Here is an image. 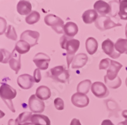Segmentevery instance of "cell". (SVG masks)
I'll return each mask as SVG.
<instances>
[{
    "instance_id": "836d02e7",
    "label": "cell",
    "mask_w": 127,
    "mask_h": 125,
    "mask_svg": "<svg viewBox=\"0 0 127 125\" xmlns=\"http://www.w3.org/2000/svg\"><path fill=\"white\" fill-rule=\"evenodd\" d=\"M33 77L34 79L35 82L36 83H39L40 82L41 79V74L40 70L39 69H35L34 71L33 74Z\"/></svg>"
},
{
    "instance_id": "484cf974",
    "label": "cell",
    "mask_w": 127,
    "mask_h": 125,
    "mask_svg": "<svg viewBox=\"0 0 127 125\" xmlns=\"http://www.w3.org/2000/svg\"><path fill=\"white\" fill-rule=\"evenodd\" d=\"M115 48L120 54L127 55V39L119 38L115 43Z\"/></svg>"
},
{
    "instance_id": "f1b7e54d",
    "label": "cell",
    "mask_w": 127,
    "mask_h": 125,
    "mask_svg": "<svg viewBox=\"0 0 127 125\" xmlns=\"http://www.w3.org/2000/svg\"><path fill=\"white\" fill-rule=\"evenodd\" d=\"M40 19V14L39 12L33 11L26 17V22L28 24L32 25L37 23Z\"/></svg>"
},
{
    "instance_id": "f546056e",
    "label": "cell",
    "mask_w": 127,
    "mask_h": 125,
    "mask_svg": "<svg viewBox=\"0 0 127 125\" xmlns=\"http://www.w3.org/2000/svg\"><path fill=\"white\" fill-rule=\"evenodd\" d=\"M1 57H0V62L3 63H7L9 62L10 59L12 56V53H10L8 51L5 49H1Z\"/></svg>"
},
{
    "instance_id": "f35d334b",
    "label": "cell",
    "mask_w": 127,
    "mask_h": 125,
    "mask_svg": "<svg viewBox=\"0 0 127 125\" xmlns=\"http://www.w3.org/2000/svg\"><path fill=\"white\" fill-rule=\"evenodd\" d=\"M118 125H127V119H126L124 121H122V122L118 123Z\"/></svg>"
},
{
    "instance_id": "5b68a950",
    "label": "cell",
    "mask_w": 127,
    "mask_h": 125,
    "mask_svg": "<svg viewBox=\"0 0 127 125\" xmlns=\"http://www.w3.org/2000/svg\"><path fill=\"white\" fill-rule=\"evenodd\" d=\"M95 26L97 29L103 31L118 26H121V24L113 21L109 16H100L95 21Z\"/></svg>"
},
{
    "instance_id": "e0dca14e",
    "label": "cell",
    "mask_w": 127,
    "mask_h": 125,
    "mask_svg": "<svg viewBox=\"0 0 127 125\" xmlns=\"http://www.w3.org/2000/svg\"><path fill=\"white\" fill-rule=\"evenodd\" d=\"M17 10L21 15H29L32 12V5L28 1H20L17 5Z\"/></svg>"
},
{
    "instance_id": "d590c367",
    "label": "cell",
    "mask_w": 127,
    "mask_h": 125,
    "mask_svg": "<svg viewBox=\"0 0 127 125\" xmlns=\"http://www.w3.org/2000/svg\"><path fill=\"white\" fill-rule=\"evenodd\" d=\"M101 125H114L109 119H105L102 122Z\"/></svg>"
},
{
    "instance_id": "d6a6232c",
    "label": "cell",
    "mask_w": 127,
    "mask_h": 125,
    "mask_svg": "<svg viewBox=\"0 0 127 125\" xmlns=\"http://www.w3.org/2000/svg\"><path fill=\"white\" fill-rule=\"evenodd\" d=\"M54 105L58 111H62L64 109V102L61 98L57 97L54 100Z\"/></svg>"
},
{
    "instance_id": "6da1fadb",
    "label": "cell",
    "mask_w": 127,
    "mask_h": 125,
    "mask_svg": "<svg viewBox=\"0 0 127 125\" xmlns=\"http://www.w3.org/2000/svg\"><path fill=\"white\" fill-rule=\"evenodd\" d=\"M60 45L61 48L64 50H66V59L67 63V68L69 69L70 64L72 62L74 59V55L78 50L80 42L78 39H73L66 35H63L60 39Z\"/></svg>"
},
{
    "instance_id": "e575fe53",
    "label": "cell",
    "mask_w": 127,
    "mask_h": 125,
    "mask_svg": "<svg viewBox=\"0 0 127 125\" xmlns=\"http://www.w3.org/2000/svg\"><path fill=\"white\" fill-rule=\"evenodd\" d=\"M81 125V124L80 123V121H79V119L74 118V119H72V121L71 122V125Z\"/></svg>"
},
{
    "instance_id": "8992f818",
    "label": "cell",
    "mask_w": 127,
    "mask_h": 125,
    "mask_svg": "<svg viewBox=\"0 0 127 125\" xmlns=\"http://www.w3.org/2000/svg\"><path fill=\"white\" fill-rule=\"evenodd\" d=\"M28 105L29 109L34 113H41L43 112L45 108L43 101L37 97L36 95H32L29 97Z\"/></svg>"
},
{
    "instance_id": "7402d4cb",
    "label": "cell",
    "mask_w": 127,
    "mask_h": 125,
    "mask_svg": "<svg viewBox=\"0 0 127 125\" xmlns=\"http://www.w3.org/2000/svg\"><path fill=\"white\" fill-rule=\"evenodd\" d=\"M31 121L33 125H50V120L48 117L42 114H33Z\"/></svg>"
},
{
    "instance_id": "9a60e30c",
    "label": "cell",
    "mask_w": 127,
    "mask_h": 125,
    "mask_svg": "<svg viewBox=\"0 0 127 125\" xmlns=\"http://www.w3.org/2000/svg\"><path fill=\"white\" fill-rule=\"evenodd\" d=\"M94 10L99 13L101 16H105L107 14H110L111 12V7L109 3H106L104 1H97L94 4Z\"/></svg>"
},
{
    "instance_id": "8fae6325",
    "label": "cell",
    "mask_w": 127,
    "mask_h": 125,
    "mask_svg": "<svg viewBox=\"0 0 127 125\" xmlns=\"http://www.w3.org/2000/svg\"><path fill=\"white\" fill-rule=\"evenodd\" d=\"M17 82L22 89L29 90L34 86L35 81L32 76L28 74H24L18 77Z\"/></svg>"
},
{
    "instance_id": "8d00e7d4",
    "label": "cell",
    "mask_w": 127,
    "mask_h": 125,
    "mask_svg": "<svg viewBox=\"0 0 127 125\" xmlns=\"http://www.w3.org/2000/svg\"><path fill=\"white\" fill-rule=\"evenodd\" d=\"M8 124V125H17L15 121H14V120L12 119H10V120H9Z\"/></svg>"
},
{
    "instance_id": "cb8c5ba5",
    "label": "cell",
    "mask_w": 127,
    "mask_h": 125,
    "mask_svg": "<svg viewBox=\"0 0 127 125\" xmlns=\"http://www.w3.org/2000/svg\"><path fill=\"white\" fill-rule=\"evenodd\" d=\"M91 81L90 79H85L80 83L77 86V92L83 94H87L89 92L90 89L92 87Z\"/></svg>"
},
{
    "instance_id": "d6986e66",
    "label": "cell",
    "mask_w": 127,
    "mask_h": 125,
    "mask_svg": "<svg viewBox=\"0 0 127 125\" xmlns=\"http://www.w3.org/2000/svg\"><path fill=\"white\" fill-rule=\"evenodd\" d=\"M98 13L95 10H88L83 13L82 19L84 23L90 24L98 19Z\"/></svg>"
},
{
    "instance_id": "30bf717a",
    "label": "cell",
    "mask_w": 127,
    "mask_h": 125,
    "mask_svg": "<svg viewBox=\"0 0 127 125\" xmlns=\"http://www.w3.org/2000/svg\"><path fill=\"white\" fill-rule=\"evenodd\" d=\"M91 90L95 96L99 98L107 97L109 94V91L103 83L97 81L92 84Z\"/></svg>"
},
{
    "instance_id": "9c48e42d",
    "label": "cell",
    "mask_w": 127,
    "mask_h": 125,
    "mask_svg": "<svg viewBox=\"0 0 127 125\" xmlns=\"http://www.w3.org/2000/svg\"><path fill=\"white\" fill-rule=\"evenodd\" d=\"M39 37V33L35 31L26 30L20 35V39L28 42L31 47H33L35 45H38Z\"/></svg>"
},
{
    "instance_id": "4fadbf2b",
    "label": "cell",
    "mask_w": 127,
    "mask_h": 125,
    "mask_svg": "<svg viewBox=\"0 0 127 125\" xmlns=\"http://www.w3.org/2000/svg\"><path fill=\"white\" fill-rule=\"evenodd\" d=\"M123 67V65L116 61H112L111 65L107 70V74L105 76L110 81L114 80L118 77L119 71Z\"/></svg>"
},
{
    "instance_id": "4dcf8cb0",
    "label": "cell",
    "mask_w": 127,
    "mask_h": 125,
    "mask_svg": "<svg viewBox=\"0 0 127 125\" xmlns=\"http://www.w3.org/2000/svg\"><path fill=\"white\" fill-rule=\"evenodd\" d=\"M6 36L8 39L13 41L17 40V35L16 33L15 29L12 25H9L8 27L7 31L6 32Z\"/></svg>"
},
{
    "instance_id": "74e56055",
    "label": "cell",
    "mask_w": 127,
    "mask_h": 125,
    "mask_svg": "<svg viewBox=\"0 0 127 125\" xmlns=\"http://www.w3.org/2000/svg\"><path fill=\"white\" fill-rule=\"evenodd\" d=\"M122 116H123L125 119H127V110H125V111H124L122 112Z\"/></svg>"
},
{
    "instance_id": "d4e9b609",
    "label": "cell",
    "mask_w": 127,
    "mask_h": 125,
    "mask_svg": "<svg viewBox=\"0 0 127 125\" xmlns=\"http://www.w3.org/2000/svg\"><path fill=\"white\" fill-rule=\"evenodd\" d=\"M30 48L31 46L29 43L24 40H21V39H20L17 43H16L15 46V50L20 55L27 53L30 50Z\"/></svg>"
},
{
    "instance_id": "ba28073f",
    "label": "cell",
    "mask_w": 127,
    "mask_h": 125,
    "mask_svg": "<svg viewBox=\"0 0 127 125\" xmlns=\"http://www.w3.org/2000/svg\"><path fill=\"white\" fill-rule=\"evenodd\" d=\"M102 48L103 52L112 59H118L121 55V54L116 50L115 44L109 39H105L102 42Z\"/></svg>"
},
{
    "instance_id": "277c9868",
    "label": "cell",
    "mask_w": 127,
    "mask_h": 125,
    "mask_svg": "<svg viewBox=\"0 0 127 125\" xmlns=\"http://www.w3.org/2000/svg\"><path fill=\"white\" fill-rule=\"evenodd\" d=\"M45 22L47 26H50L57 34H62L64 32V21L57 16L53 14H48L45 17Z\"/></svg>"
},
{
    "instance_id": "4316f807",
    "label": "cell",
    "mask_w": 127,
    "mask_h": 125,
    "mask_svg": "<svg viewBox=\"0 0 127 125\" xmlns=\"http://www.w3.org/2000/svg\"><path fill=\"white\" fill-rule=\"evenodd\" d=\"M118 15L122 20H127V0H120Z\"/></svg>"
},
{
    "instance_id": "5bb4252c",
    "label": "cell",
    "mask_w": 127,
    "mask_h": 125,
    "mask_svg": "<svg viewBox=\"0 0 127 125\" xmlns=\"http://www.w3.org/2000/svg\"><path fill=\"white\" fill-rule=\"evenodd\" d=\"M9 65L10 68L15 72V74H18L21 69V55L18 52H16L15 48L12 53V56L9 61Z\"/></svg>"
},
{
    "instance_id": "3957f363",
    "label": "cell",
    "mask_w": 127,
    "mask_h": 125,
    "mask_svg": "<svg viewBox=\"0 0 127 125\" xmlns=\"http://www.w3.org/2000/svg\"><path fill=\"white\" fill-rule=\"evenodd\" d=\"M49 76L53 78L55 80L61 83H65L69 79V73L67 69H65L64 66L59 65L56 66L50 70Z\"/></svg>"
},
{
    "instance_id": "2e32d148",
    "label": "cell",
    "mask_w": 127,
    "mask_h": 125,
    "mask_svg": "<svg viewBox=\"0 0 127 125\" xmlns=\"http://www.w3.org/2000/svg\"><path fill=\"white\" fill-rule=\"evenodd\" d=\"M88 56L85 53H78L74 57L72 62V69H80L86 65L88 62Z\"/></svg>"
},
{
    "instance_id": "7c38bea8",
    "label": "cell",
    "mask_w": 127,
    "mask_h": 125,
    "mask_svg": "<svg viewBox=\"0 0 127 125\" xmlns=\"http://www.w3.org/2000/svg\"><path fill=\"white\" fill-rule=\"evenodd\" d=\"M71 102L74 105L79 108H83L89 104L90 99L85 94L76 93L71 96Z\"/></svg>"
},
{
    "instance_id": "83f0119b",
    "label": "cell",
    "mask_w": 127,
    "mask_h": 125,
    "mask_svg": "<svg viewBox=\"0 0 127 125\" xmlns=\"http://www.w3.org/2000/svg\"><path fill=\"white\" fill-rule=\"evenodd\" d=\"M104 78L105 83L106 84V85L108 86L109 88H111V89H117L121 86L122 81H121V78L119 76H118L113 81L109 80L105 76H104Z\"/></svg>"
},
{
    "instance_id": "ac0fdd59",
    "label": "cell",
    "mask_w": 127,
    "mask_h": 125,
    "mask_svg": "<svg viewBox=\"0 0 127 125\" xmlns=\"http://www.w3.org/2000/svg\"><path fill=\"white\" fill-rule=\"evenodd\" d=\"M32 112H24L20 113L15 119L17 125H32Z\"/></svg>"
},
{
    "instance_id": "1f68e13d",
    "label": "cell",
    "mask_w": 127,
    "mask_h": 125,
    "mask_svg": "<svg viewBox=\"0 0 127 125\" xmlns=\"http://www.w3.org/2000/svg\"><path fill=\"white\" fill-rule=\"evenodd\" d=\"M112 60L110 59H102L99 63L100 70H107L111 65Z\"/></svg>"
},
{
    "instance_id": "44dd1931",
    "label": "cell",
    "mask_w": 127,
    "mask_h": 125,
    "mask_svg": "<svg viewBox=\"0 0 127 125\" xmlns=\"http://www.w3.org/2000/svg\"><path fill=\"white\" fill-rule=\"evenodd\" d=\"M36 96L41 100H46L50 98L52 95L50 89L46 86H40L36 89Z\"/></svg>"
},
{
    "instance_id": "52a82bcc",
    "label": "cell",
    "mask_w": 127,
    "mask_h": 125,
    "mask_svg": "<svg viewBox=\"0 0 127 125\" xmlns=\"http://www.w3.org/2000/svg\"><path fill=\"white\" fill-rule=\"evenodd\" d=\"M33 62L39 70H46L49 66L50 58L46 53H38L34 57Z\"/></svg>"
},
{
    "instance_id": "603a6c76",
    "label": "cell",
    "mask_w": 127,
    "mask_h": 125,
    "mask_svg": "<svg viewBox=\"0 0 127 125\" xmlns=\"http://www.w3.org/2000/svg\"><path fill=\"white\" fill-rule=\"evenodd\" d=\"M85 46L87 51L90 55H94L98 49V42L93 37H89L86 40Z\"/></svg>"
},
{
    "instance_id": "ab89813d",
    "label": "cell",
    "mask_w": 127,
    "mask_h": 125,
    "mask_svg": "<svg viewBox=\"0 0 127 125\" xmlns=\"http://www.w3.org/2000/svg\"><path fill=\"white\" fill-rule=\"evenodd\" d=\"M125 35H126V37L127 38V23L126 24V27H125Z\"/></svg>"
},
{
    "instance_id": "ffe728a7",
    "label": "cell",
    "mask_w": 127,
    "mask_h": 125,
    "mask_svg": "<svg viewBox=\"0 0 127 125\" xmlns=\"http://www.w3.org/2000/svg\"><path fill=\"white\" fill-rule=\"evenodd\" d=\"M64 31L65 35L69 37H73L78 32V27L76 24L72 22H68L64 25Z\"/></svg>"
},
{
    "instance_id": "60d3db41",
    "label": "cell",
    "mask_w": 127,
    "mask_h": 125,
    "mask_svg": "<svg viewBox=\"0 0 127 125\" xmlns=\"http://www.w3.org/2000/svg\"><path fill=\"white\" fill-rule=\"evenodd\" d=\"M126 85H127V79H126Z\"/></svg>"
},
{
    "instance_id": "7a4b0ae2",
    "label": "cell",
    "mask_w": 127,
    "mask_h": 125,
    "mask_svg": "<svg viewBox=\"0 0 127 125\" xmlns=\"http://www.w3.org/2000/svg\"><path fill=\"white\" fill-rule=\"evenodd\" d=\"M16 95L17 91L13 87L8 84H2L0 88V96L10 111L13 112H15V110L13 106L12 100L15 97Z\"/></svg>"
}]
</instances>
